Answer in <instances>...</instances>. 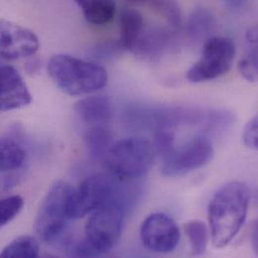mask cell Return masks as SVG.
Returning <instances> with one entry per match:
<instances>
[{
	"instance_id": "cell-16",
	"label": "cell",
	"mask_w": 258,
	"mask_h": 258,
	"mask_svg": "<svg viewBox=\"0 0 258 258\" xmlns=\"http://www.w3.org/2000/svg\"><path fill=\"white\" fill-rule=\"evenodd\" d=\"M86 145L91 157L95 160H104L113 145L112 133L107 126L90 127L85 135Z\"/></svg>"
},
{
	"instance_id": "cell-13",
	"label": "cell",
	"mask_w": 258,
	"mask_h": 258,
	"mask_svg": "<svg viewBox=\"0 0 258 258\" xmlns=\"http://www.w3.org/2000/svg\"><path fill=\"white\" fill-rule=\"evenodd\" d=\"M77 116L90 127L105 126L113 117V105L109 97L97 95L79 101L74 108Z\"/></svg>"
},
{
	"instance_id": "cell-27",
	"label": "cell",
	"mask_w": 258,
	"mask_h": 258,
	"mask_svg": "<svg viewBox=\"0 0 258 258\" xmlns=\"http://www.w3.org/2000/svg\"><path fill=\"white\" fill-rule=\"evenodd\" d=\"M246 39H247V42L257 43V28H256V26H253L247 30Z\"/></svg>"
},
{
	"instance_id": "cell-15",
	"label": "cell",
	"mask_w": 258,
	"mask_h": 258,
	"mask_svg": "<svg viewBox=\"0 0 258 258\" xmlns=\"http://www.w3.org/2000/svg\"><path fill=\"white\" fill-rule=\"evenodd\" d=\"M87 22L93 25H106L116 13V0H75Z\"/></svg>"
},
{
	"instance_id": "cell-12",
	"label": "cell",
	"mask_w": 258,
	"mask_h": 258,
	"mask_svg": "<svg viewBox=\"0 0 258 258\" xmlns=\"http://www.w3.org/2000/svg\"><path fill=\"white\" fill-rule=\"evenodd\" d=\"M26 161V151L11 138L0 139V188L17 183L19 172Z\"/></svg>"
},
{
	"instance_id": "cell-4",
	"label": "cell",
	"mask_w": 258,
	"mask_h": 258,
	"mask_svg": "<svg viewBox=\"0 0 258 258\" xmlns=\"http://www.w3.org/2000/svg\"><path fill=\"white\" fill-rule=\"evenodd\" d=\"M121 181L110 173L94 174L87 177L77 189L73 190L71 195V218H83L114 201L127 202L126 191L122 188Z\"/></svg>"
},
{
	"instance_id": "cell-21",
	"label": "cell",
	"mask_w": 258,
	"mask_h": 258,
	"mask_svg": "<svg viewBox=\"0 0 258 258\" xmlns=\"http://www.w3.org/2000/svg\"><path fill=\"white\" fill-rule=\"evenodd\" d=\"M213 23L212 15L205 9H197L191 15L189 21V31L193 36H199L206 33Z\"/></svg>"
},
{
	"instance_id": "cell-5",
	"label": "cell",
	"mask_w": 258,
	"mask_h": 258,
	"mask_svg": "<svg viewBox=\"0 0 258 258\" xmlns=\"http://www.w3.org/2000/svg\"><path fill=\"white\" fill-rule=\"evenodd\" d=\"M74 188L66 181H56L44 196L37 211L34 229L41 240L53 243L58 240L70 220V198Z\"/></svg>"
},
{
	"instance_id": "cell-18",
	"label": "cell",
	"mask_w": 258,
	"mask_h": 258,
	"mask_svg": "<svg viewBox=\"0 0 258 258\" xmlns=\"http://www.w3.org/2000/svg\"><path fill=\"white\" fill-rule=\"evenodd\" d=\"M185 234L188 237L194 256L203 255L208 244V229L207 226L198 220H192L184 226Z\"/></svg>"
},
{
	"instance_id": "cell-8",
	"label": "cell",
	"mask_w": 258,
	"mask_h": 258,
	"mask_svg": "<svg viewBox=\"0 0 258 258\" xmlns=\"http://www.w3.org/2000/svg\"><path fill=\"white\" fill-rule=\"evenodd\" d=\"M212 142L206 136H196L173 148L163 158L161 173L165 177H180L208 164L213 157Z\"/></svg>"
},
{
	"instance_id": "cell-7",
	"label": "cell",
	"mask_w": 258,
	"mask_h": 258,
	"mask_svg": "<svg viewBox=\"0 0 258 258\" xmlns=\"http://www.w3.org/2000/svg\"><path fill=\"white\" fill-rule=\"evenodd\" d=\"M235 52L232 39L225 36L210 37L204 44L202 57L188 71V81L198 84L223 76L230 70Z\"/></svg>"
},
{
	"instance_id": "cell-20",
	"label": "cell",
	"mask_w": 258,
	"mask_h": 258,
	"mask_svg": "<svg viewBox=\"0 0 258 258\" xmlns=\"http://www.w3.org/2000/svg\"><path fill=\"white\" fill-rule=\"evenodd\" d=\"M249 43L247 52L239 60L238 70L248 82L255 83L257 80V43Z\"/></svg>"
},
{
	"instance_id": "cell-14",
	"label": "cell",
	"mask_w": 258,
	"mask_h": 258,
	"mask_svg": "<svg viewBox=\"0 0 258 258\" xmlns=\"http://www.w3.org/2000/svg\"><path fill=\"white\" fill-rule=\"evenodd\" d=\"M120 22L121 45L134 52L146 30L143 15L135 9H125L121 14Z\"/></svg>"
},
{
	"instance_id": "cell-6",
	"label": "cell",
	"mask_w": 258,
	"mask_h": 258,
	"mask_svg": "<svg viewBox=\"0 0 258 258\" xmlns=\"http://www.w3.org/2000/svg\"><path fill=\"white\" fill-rule=\"evenodd\" d=\"M126 212V202L114 201L91 213L85 231L86 240L98 254L111 251L119 242Z\"/></svg>"
},
{
	"instance_id": "cell-26",
	"label": "cell",
	"mask_w": 258,
	"mask_h": 258,
	"mask_svg": "<svg viewBox=\"0 0 258 258\" xmlns=\"http://www.w3.org/2000/svg\"><path fill=\"white\" fill-rule=\"evenodd\" d=\"M248 1L249 0H225V3L230 9L238 10L243 8L248 3Z\"/></svg>"
},
{
	"instance_id": "cell-24",
	"label": "cell",
	"mask_w": 258,
	"mask_h": 258,
	"mask_svg": "<svg viewBox=\"0 0 258 258\" xmlns=\"http://www.w3.org/2000/svg\"><path fill=\"white\" fill-rule=\"evenodd\" d=\"M243 143L249 149H257L258 147V120L257 117L250 119L244 127Z\"/></svg>"
},
{
	"instance_id": "cell-28",
	"label": "cell",
	"mask_w": 258,
	"mask_h": 258,
	"mask_svg": "<svg viewBox=\"0 0 258 258\" xmlns=\"http://www.w3.org/2000/svg\"><path fill=\"white\" fill-rule=\"evenodd\" d=\"M132 1H135V2H142V1H144V0H132Z\"/></svg>"
},
{
	"instance_id": "cell-1",
	"label": "cell",
	"mask_w": 258,
	"mask_h": 258,
	"mask_svg": "<svg viewBox=\"0 0 258 258\" xmlns=\"http://www.w3.org/2000/svg\"><path fill=\"white\" fill-rule=\"evenodd\" d=\"M249 203L250 190L243 182L227 183L214 194L208 205V220L215 247L223 248L235 238L245 222Z\"/></svg>"
},
{
	"instance_id": "cell-22",
	"label": "cell",
	"mask_w": 258,
	"mask_h": 258,
	"mask_svg": "<svg viewBox=\"0 0 258 258\" xmlns=\"http://www.w3.org/2000/svg\"><path fill=\"white\" fill-rule=\"evenodd\" d=\"M155 6L168 19L172 26H178L181 22V12L175 0H154Z\"/></svg>"
},
{
	"instance_id": "cell-9",
	"label": "cell",
	"mask_w": 258,
	"mask_h": 258,
	"mask_svg": "<svg viewBox=\"0 0 258 258\" xmlns=\"http://www.w3.org/2000/svg\"><path fill=\"white\" fill-rule=\"evenodd\" d=\"M140 236L142 243L149 250L168 253L178 246L180 230L172 217L164 213H154L143 221Z\"/></svg>"
},
{
	"instance_id": "cell-2",
	"label": "cell",
	"mask_w": 258,
	"mask_h": 258,
	"mask_svg": "<svg viewBox=\"0 0 258 258\" xmlns=\"http://www.w3.org/2000/svg\"><path fill=\"white\" fill-rule=\"evenodd\" d=\"M47 72L59 90L72 97L99 92L109 81L105 68L70 54L53 55L48 60Z\"/></svg>"
},
{
	"instance_id": "cell-19",
	"label": "cell",
	"mask_w": 258,
	"mask_h": 258,
	"mask_svg": "<svg viewBox=\"0 0 258 258\" xmlns=\"http://www.w3.org/2000/svg\"><path fill=\"white\" fill-rule=\"evenodd\" d=\"M23 205L24 200L18 195L0 198V228L13 220L20 213Z\"/></svg>"
},
{
	"instance_id": "cell-11",
	"label": "cell",
	"mask_w": 258,
	"mask_h": 258,
	"mask_svg": "<svg viewBox=\"0 0 258 258\" xmlns=\"http://www.w3.org/2000/svg\"><path fill=\"white\" fill-rule=\"evenodd\" d=\"M32 97L19 73L11 66H0V112L28 106Z\"/></svg>"
},
{
	"instance_id": "cell-17",
	"label": "cell",
	"mask_w": 258,
	"mask_h": 258,
	"mask_svg": "<svg viewBox=\"0 0 258 258\" xmlns=\"http://www.w3.org/2000/svg\"><path fill=\"white\" fill-rule=\"evenodd\" d=\"M39 254V245L36 239L29 235L19 236L0 253L1 257H37Z\"/></svg>"
},
{
	"instance_id": "cell-3",
	"label": "cell",
	"mask_w": 258,
	"mask_h": 258,
	"mask_svg": "<svg viewBox=\"0 0 258 258\" xmlns=\"http://www.w3.org/2000/svg\"><path fill=\"white\" fill-rule=\"evenodd\" d=\"M155 149L142 138H126L114 143L104 158L108 172L126 181L144 176L152 167Z\"/></svg>"
},
{
	"instance_id": "cell-23",
	"label": "cell",
	"mask_w": 258,
	"mask_h": 258,
	"mask_svg": "<svg viewBox=\"0 0 258 258\" xmlns=\"http://www.w3.org/2000/svg\"><path fill=\"white\" fill-rule=\"evenodd\" d=\"M153 146L155 152L164 158L174 148V134L170 129H158Z\"/></svg>"
},
{
	"instance_id": "cell-25",
	"label": "cell",
	"mask_w": 258,
	"mask_h": 258,
	"mask_svg": "<svg viewBox=\"0 0 258 258\" xmlns=\"http://www.w3.org/2000/svg\"><path fill=\"white\" fill-rule=\"evenodd\" d=\"M71 251H72V255L75 256H82V257H87V256H95L98 255V253L94 250V248L89 244V242L87 240L84 241H80L75 243L72 247H71Z\"/></svg>"
},
{
	"instance_id": "cell-10",
	"label": "cell",
	"mask_w": 258,
	"mask_h": 258,
	"mask_svg": "<svg viewBox=\"0 0 258 258\" xmlns=\"http://www.w3.org/2000/svg\"><path fill=\"white\" fill-rule=\"evenodd\" d=\"M39 49L36 34L19 24L0 19V57L16 60L34 55Z\"/></svg>"
}]
</instances>
